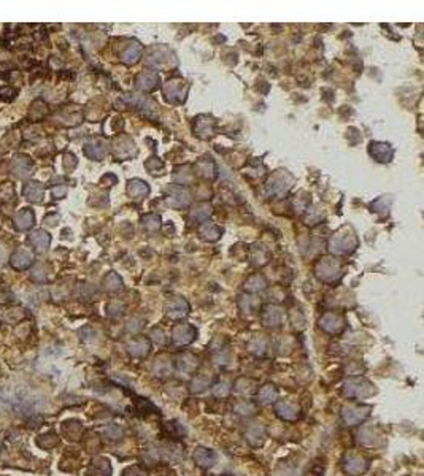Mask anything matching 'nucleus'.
Returning a JSON list of instances; mask_svg holds the SVG:
<instances>
[{
    "instance_id": "4",
    "label": "nucleus",
    "mask_w": 424,
    "mask_h": 476,
    "mask_svg": "<svg viewBox=\"0 0 424 476\" xmlns=\"http://www.w3.org/2000/svg\"><path fill=\"white\" fill-rule=\"evenodd\" d=\"M370 154L377 160H380V162H388V160H391L393 151H391V148H389V145H385V143H372Z\"/></svg>"
},
{
    "instance_id": "7",
    "label": "nucleus",
    "mask_w": 424,
    "mask_h": 476,
    "mask_svg": "<svg viewBox=\"0 0 424 476\" xmlns=\"http://www.w3.org/2000/svg\"><path fill=\"white\" fill-rule=\"evenodd\" d=\"M349 249H353L351 248V245H349V237L348 235H345V237H340V235H337V237H334L330 240V251L332 252H337V254H343V252H348Z\"/></svg>"
},
{
    "instance_id": "14",
    "label": "nucleus",
    "mask_w": 424,
    "mask_h": 476,
    "mask_svg": "<svg viewBox=\"0 0 424 476\" xmlns=\"http://www.w3.org/2000/svg\"><path fill=\"white\" fill-rule=\"evenodd\" d=\"M194 459L197 461L199 465L211 467V465H213V462L216 461V456L213 454V452L207 451V449H197L196 454H194Z\"/></svg>"
},
{
    "instance_id": "11",
    "label": "nucleus",
    "mask_w": 424,
    "mask_h": 476,
    "mask_svg": "<svg viewBox=\"0 0 424 476\" xmlns=\"http://www.w3.org/2000/svg\"><path fill=\"white\" fill-rule=\"evenodd\" d=\"M173 194L169 197V205L175 206V208H181V206H186L189 203V194L183 189H173Z\"/></svg>"
},
{
    "instance_id": "20",
    "label": "nucleus",
    "mask_w": 424,
    "mask_h": 476,
    "mask_svg": "<svg viewBox=\"0 0 424 476\" xmlns=\"http://www.w3.org/2000/svg\"><path fill=\"white\" fill-rule=\"evenodd\" d=\"M105 286L108 289H118L119 286H121V279H119L114 273H111L105 278Z\"/></svg>"
},
{
    "instance_id": "16",
    "label": "nucleus",
    "mask_w": 424,
    "mask_h": 476,
    "mask_svg": "<svg viewBox=\"0 0 424 476\" xmlns=\"http://www.w3.org/2000/svg\"><path fill=\"white\" fill-rule=\"evenodd\" d=\"M105 146L104 145H88L86 146V154H88L89 157H93L95 160H100L102 157H104V154H105Z\"/></svg>"
},
{
    "instance_id": "22",
    "label": "nucleus",
    "mask_w": 424,
    "mask_h": 476,
    "mask_svg": "<svg viewBox=\"0 0 424 476\" xmlns=\"http://www.w3.org/2000/svg\"><path fill=\"white\" fill-rule=\"evenodd\" d=\"M65 192H67V187H65V186H56V187H53V196H54L56 199L64 197V196H65Z\"/></svg>"
},
{
    "instance_id": "13",
    "label": "nucleus",
    "mask_w": 424,
    "mask_h": 476,
    "mask_svg": "<svg viewBox=\"0 0 424 476\" xmlns=\"http://www.w3.org/2000/svg\"><path fill=\"white\" fill-rule=\"evenodd\" d=\"M127 191H129V194H130V196H132V197L140 199V197H143V196H146L150 189H148L146 183H143V181H140V180H134V181H130V183H129Z\"/></svg>"
},
{
    "instance_id": "21",
    "label": "nucleus",
    "mask_w": 424,
    "mask_h": 476,
    "mask_svg": "<svg viewBox=\"0 0 424 476\" xmlns=\"http://www.w3.org/2000/svg\"><path fill=\"white\" fill-rule=\"evenodd\" d=\"M143 224H145V227L156 229V227H159V217L157 216H146L145 219H143Z\"/></svg>"
},
{
    "instance_id": "19",
    "label": "nucleus",
    "mask_w": 424,
    "mask_h": 476,
    "mask_svg": "<svg viewBox=\"0 0 424 476\" xmlns=\"http://www.w3.org/2000/svg\"><path fill=\"white\" fill-rule=\"evenodd\" d=\"M210 216V206H200L196 211L192 213V219H197V221H205L207 217Z\"/></svg>"
},
{
    "instance_id": "17",
    "label": "nucleus",
    "mask_w": 424,
    "mask_h": 476,
    "mask_svg": "<svg viewBox=\"0 0 424 476\" xmlns=\"http://www.w3.org/2000/svg\"><path fill=\"white\" fill-rule=\"evenodd\" d=\"M169 309H170V311H169L170 316L172 318H176V316H183V314H186L188 307H186V303L183 302V300H175L173 303H172V307Z\"/></svg>"
},
{
    "instance_id": "9",
    "label": "nucleus",
    "mask_w": 424,
    "mask_h": 476,
    "mask_svg": "<svg viewBox=\"0 0 424 476\" xmlns=\"http://www.w3.org/2000/svg\"><path fill=\"white\" fill-rule=\"evenodd\" d=\"M31 243L35 246V248L38 251H45L49 246V242H51V238H49V235L45 232V230H37V232H33L31 235Z\"/></svg>"
},
{
    "instance_id": "6",
    "label": "nucleus",
    "mask_w": 424,
    "mask_h": 476,
    "mask_svg": "<svg viewBox=\"0 0 424 476\" xmlns=\"http://www.w3.org/2000/svg\"><path fill=\"white\" fill-rule=\"evenodd\" d=\"M24 196L29 202H42V197H43V186L38 184V183H29V184L24 186Z\"/></svg>"
},
{
    "instance_id": "10",
    "label": "nucleus",
    "mask_w": 424,
    "mask_h": 476,
    "mask_svg": "<svg viewBox=\"0 0 424 476\" xmlns=\"http://www.w3.org/2000/svg\"><path fill=\"white\" fill-rule=\"evenodd\" d=\"M141 54V46L140 45H129L127 49L124 51V53L121 54V61L124 62V64H135L137 61H139V57Z\"/></svg>"
},
{
    "instance_id": "5",
    "label": "nucleus",
    "mask_w": 424,
    "mask_h": 476,
    "mask_svg": "<svg viewBox=\"0 0 424 476\" xmlns=\"http://www.w3.org/2000/svg\"><path fill=\"white\" fill-rule=\"evenodd\" d=\"M316 272H318V276L319 278L329 281V279H334L335 275L339 273V267H337L334 262H330L329 259H324L318 265V270Z\"/></svg>"
},
{
    "instance_id": "3",
    "label": "nucleus",
    "mask_w": 424,
    "mask_h": 476,
    "mask_svg": "<svg viewBox=\"0 0 424 476\" xmlns=\"http://www.w3.org/2000/svg\"><path fill=\"white\" fill-rule=\"evenodd\" d=\"M33 221H35V217H33V211L26 208V210H22V211H19L18 215H16L15 227L18 229V230H29V229L33 226Z\"/></svg>"
},
{
    "instance_id": "1",
    "label": "nucleus",
    "mask_w": 424,
    "mask_h": 476,
    "mask_svg": "<svg viewBox=\"0 0 424 476\" xmlns=\"http://www.w3.org/2000/svg\"><path fill=\"white\" fill-rule=\"evenodd\" d=\"M286 178H289L288 173L284 171H280V173H275L270 180L267 183V189L270 194H284L288 189L291 187V183H292V178L291 180L286 181Z\"/></svg>"
},
{
    "instance_id": "15",
    "label": "nucleus",
    "mask_w": 424,
    "mask_h": 476,
    "mask_svg": "<svg viewBox=\"0 0 424 476\" xmlns=\"http://www.w3.org/2000/svg\"><path fill=\"white\" fill-rule=\"evenodd\" d=\"M157 81V77L154 75V73H150V72H146V73H143V75L139 78V88L141 89H153L154 88V83Z\"/></svg>"
},
{
    "instance_id": "18",
    "label": "nucleus",
    "mask_w": 424,
    "mask_h": 476,
    "mask_svg": "<svg viewBox=\"0 0 424 476\" xmlns=\"http://www.w3.org/2000/svg\"><path fill=\"white\" fill-rule=\"evenodd\" d=\"M246 288H248L250 291H259V289H264L266 288V281L262 276H259V275H256V276H251L248 279V283H246Z\"/></svg>"
},
{
    "instance_id": "2",
    "label": "nucleus",
    "mask_w": 424,
    "mask_h": 476,
    "mask_svg": "<svg viewBox=\"0 0 424 476\" xmlns=\"http://www.w3.org/2000/svg\"><path fill=\"white\" fill-rule=\"evenodd\" d=\"M11 267L16 268V270H26L32 265L33 262V254L26 248H21L11 256Z\"/></svg>"
},
{
    "instance_id": "12",
    "label": "nucleus",
    "mask_w": 424,
    "mask_h": 476,
    "mask_svg": "<svg viewBox=\"0 0 424 476\" xmlns=\"http://www.w3.org/2000/svg\"><path fill=\"white\" fill-rule=\"evenodd\" d=\"M176 86H178V81H170L167 84V88H165V95H167V99L172 100V102H175V97H178L180 102L185 100V97H186L188 89H183V86L178 89Z\"/></svg>"
},
{
    "instance_id": "8",
    "label": "nucleus",
    "mask_w": 424,
    "mask_h": 476,
    "mask_svg": "<svg viewBox=\"0 0 424 476\" xmlns=\"http://www.w3.org/2000/svg\"><path fill=\"white\" fill-rule=\"evenodd\" d=\"M31 169H32V164H31V160H29V157L19 156L13 160V171L21 178L31 175Z\"/></svg>"
}]
</instances>
